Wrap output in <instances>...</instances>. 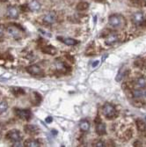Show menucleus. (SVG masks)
Segmentation results:
<instances>
[{"label": "nucleus", "mask_w": 146, "mask_h": 147, "mask_svg": "<svg viewBox=\"0 0 146 147\" xmlns=\"http://www.w3.org/2000/svg\"><path fill=\"white\" fill-rule=\"evenodd\" d=\"M108 23L110 26H113V28H120L125 25L126 22H125V19L123 18V16H122L120 14H114L109 17Z\"/></svg>", "instance_id": "f257e3e1"}, {"label": "nucleus", "mask_w": 146, "mask_h": 147, "mask_svg": "<svg viewBox=\"0 0 146 147\" xmlns=\"http://www.w3.org/2000/svg\"><path fill=\"white\" fill-rule=\"evenodd\" d=\"M102 112H103V115L106 117H107L108 119L114 118L117 115V112H116L115 108H114V107L112 104H110V103H106L103 106Z\"/></svg>", "instance_id": "f03ea898"}, {"label": "nucleus", "mask_w": 146, "mask_h": 147, "mask_svg": "<svg viewBox=\"0 0 146 147\" xmlns=\"http://www.w3.org/2000/svg\"><path fill=\"white\" fill-rule=\"evenodd\" d=\"M132 21L137 26H141L144 23L145 21V17L143 15V13L141 11L135 12L133 16H132Z\"/></svg>", "instance_id": "7ed1b4c3"}, {"label": "nucleus", "mask_w": 146, "mask_h": 147, "mask_svg": "<svg viewBox=\"0 0 146 147\" xmlns=\"http://www.w3.org/2000/svg\"><path fill=\"white\" fill-rule=\"evenodd\" d=\"M15 114L23 120H26V121H28V120L31 119L32 116V113L30 110L28 109H15Z\"/></svg>", "instance_id": "20e7f679"}, {"label": "nucleus", "mask_w": 146, "mask_h": 147, "mask_svg": "<svg viewBox=\"0 0 146 147\" xmlns=\"http://www.w3.org/2000/svg\"><path fill=\"white\" fill-rule=\"evenodd\" d=\"M26 71H28V72L29 74H31L33 76H41L43 74L42 68L36 64H33L31 66H28V67L26 68Z\"/></svg>", "instance_id": "39448f33"}, {"label": "nucleus", "mask_w": 146, "mask_h": 147, "mask_svg": "<svg viewBox=\"0 0 146 147\" xmlns=\"http://www.w3.org/2000/svg\"><path fill=\"white\" fill-rule=\"evenodd\" d=\"M7 138L12 141L13 143H16V142H20L21 140V136H20V133L18 130H11L8 134H7Z\"/></svg>", "instance_id": "423d86ee"}, {"label": "nucleus", "mask_w": 146, "mask_h": 147, "mask_svg": "<svg viewBox=\"0 0 146 147\" xmlns=\"http://www.w3.org/2000/svg\"><path fill=\"white\" fill-rule=\"evenodd\" d=\"M118 41H119V36H118V34L113 33V34H110L108 35V37L106 38L105 42H106V44L108 45V46H112V45L115 44Z\"/></svg>", "instance_id": "0eeeda50"}, {"label": "nucleus", "mask_w": 146, "mask_h": 147, "mask_svg": "<svg viewBox=\"0 0 146 147\" xmlns=\"http://www.w3.org/2000/svg\"><path fill=\"white\" fill-rule=\"evenodd\" d=\"M57 18L56 13L50 11V12L47 13V14L44 16L43 20H44L46 23H48V24H54V23L57 21Z\"/></svg>", "instance_id": "6e6552de"}, {"label": "nucleus", "mask_w": 146, "mask_h": 147, "mask_svg": "<svg viewBox=\"0 0 146 147\" xmlns=\"http://www.w3.org/2000/svg\"><path fill=\"white\" fill-rule=\"evenodd\" d=\"M7 15L9 18L11 19H17L20 15V11L16 7H10L7 10Z\"/></svg>", "instance_id": "1a4fd4ad"}, {"label": "nucleus", "mask_w": 146, "mask_h": 147, "mask_svg": "<svg viewBox=\"0 0 146 147\" xmlns=\"http://www.w3.org/2000/svg\"><path fill=\"white\" fill-rule=\"evenodd\" d=\"M7 32L11 36L14 37V38H19L20 36V31L16 28V26H8Z\"/></svg>", "instance_id": "9d476101"}, {"label": "nucleus", "mask_w": 146, "mask_h": 147, "mask_svg": "<svg viewBox=\"0 0 146 147\" xmlns=\"http://www.w3.org/2000/svg\"><path fill=\"white\" fill-rule=\"evenodd\" d=\"M42 7V5L41 3H40L39 1H37V0H32V1L29 2L28 4V8L29 10L33 11H39L40 9H41Z\"/></svg>", "instance_id": "9b49d317"}, {"label": "nucleus", "mask_w": 146, "mask_h": 147, "mask_svg": "<svg viewBox=\"0 0 146 147\" xmlns=\"http://www.w3.org/2000/svg\"><path fill=\"white\" fill-rule=\"evenodd\" d=\"M24 129L29 135H35V134H37V133L39 132L38 127H36L34 125H26V126H25Z\"/></svg>", "instance_id": "f8f14e48"}, {"label": "nucleus", "mask_w": 146, "mask_h": 147, "mask_svg": "<svg viewBox=\"0 0 146 147\" xmlns=\"http://www.w3.org/2000/svg\"><path fill=\"white\" fill-rule=\"evenodd\" d=\"M58 40H60L61 42H63L64 44L69 45V46H74L77 45L78 43V42L75 39L72 38H62V37H58Z\"/></svg>", "instance_id": "ddd939ff"}, {"label": "nucleus", "mask_w": 146, "mask_h": 147, "mask_svg": "<svg viewBox=\"0 0 146 147\" xmlns=\"http://www.w3.org/2000/svg\"><path fill=\"white\" fill-rule=\"evenodd\" d=\"M96 132L100 136H103L106 134V125L103 123H99L96 125Z\"/></svg>", "instance_id": "4468645a"}, {"label": "nucleus", "mask_w": 146, "mask_h": 147, "mask_svg": "<svg viewBox=\"0 0 146 147\" xmlns=\"http://www.w3.org/2000/svg\"><path fill=\"white\" fill-rule=\"evenodd\" d=\"M90 123L87 121V120H82V121L80 122V123H79V128H80V129L82 131H88L90 129Z\"/></svg>", "instance_id": "2eb2a0df"}, {"label": "nucleus", "mask_w": 146, "mask_h": 147, "mask_svg": "<svg viewBox=\"0 0 146 147\" xmlns=\"http://www.w3.org/2000/svg\"><path fill=\"white\" fill-rule=\"evenodd\" d=\"M42 50L43 53H45V54H48V55H55L57 53V49L53 46H45L44 48H42Z\"/></svg>", "instance_id": "dca6fc26"}, {"label": "nucleus", "mask_w": 146, "mask_h": 147, "mask_svg": "<svg viewBox=\"0 0 146 147\" xmlns=\"http://www.w3.org/2000/svg\"><path fill=\"white\" fill-rule=\"evenodd\" d=\"M24 146H26V147H38V146H40V144L36 140L28 139L25 141Z\"/></svg>", "instance_id": "f3484780"}, {"label": "nucleus", "mask_w": 146, "mask_h": 147, "mask_svg": "<svg viewBox=\"0 0 146 147\" xmlns=\"http://www.w3.org/2000/svg\"><path fill=\"white\" fill-rule=\"evenodd\" d=\"M136 85L139 88H146V78H139L136 80Z\"/></svg>", "instance_id": "a211bd4d"}, {"label": "nucleus", "mask_w": 146, "mask_h": 147, "mask_svg": "<svg viewBox=\"0 0 146 147\" xmlns=\"http://www.w3.org/2000/svg\"><path fill=\"white\" fill-rule=\"evenodd\" d=\"M88 8H89V4L86 3V2H80V3H78L77 5V10L79 11H86Z\"/></svg>", "instance_id": "6ab92c4d"}, {"label": "nucleus", "mask_w": 146, "mask_h": 147, "mask_svg": "<svg viewBox=\"0 0 146 147\" xmlns=\"http://www.w3.org/2000/svg\"><path fill=\"white\" fill-rule=\"evenodd\" d=\"M55 65H56L57 70L59 71H66V67H65L64 63H63V62H61V61H58V60H57V61L55 63Z\"/></svg>", "instance_id": "aec40b11"}, {"label": "nucleus", "mask_w": 146, "mask_h": 147, "mask_svg": "<svg viewBox=\"0 0 146 147\" xmlns=\"http://www.w3.org/2000/svg\"><path fill=\"white\" fill-rule=\"evenodd\" d=\"M7 109H8V104H7L6 101L5 100L0 101V115L5 113Z\"/></svg>", "instance_id": "412c9836"}, {"label": "nucleus", "mask_w": 146, "mask_h": 147, "mask_svg": "<svg viewBox=\"0 0 146 147\" xmlns=\"http://www.w3.org/2000/svg\"><path fill=\"white\" fill-rule=\"evenodd\" d=\"M137 126L138 130H140V131H144L145 129H146L145 123H143V120H141V119H138L137 121Z\"/></svg>", "instance_id": "4be33fe9"}, {"label": "nucleus", "mask_w": 146, "mask_h": 147, "mask_svg": "<svg viewBox=\"0 0 146 147\" xmlns=\"http://www.w3.org/2000/svg\"><path fill=\"white\" fill-rule=\"evenodd\" d=\"M124 74H125V73L123 72V69L122 68L120 71H119V72H118V74H117V76H116V78H115V80H116V81H117V82L122 81V79Z\"/></svg>", "instance_id": "5701e85b"}, {"label": "nucleus", "mask_w": 146, "mask_h": 147, "mask_svg": "<svg viewBox=\"0 0 146 147\" xmlns=\"http://www.w3.org/2000/svg\"><path fill=\"white\" fill-rule=\"evenodd\" d=\"M132 93H133V96L136 97V98L142 97V96H143V94H144V93H143L141 90H134L133 92H132Z\"/></svg>", "instance_id": "b1692460"}, {"label": "nucleus", "mask_w": 146, "mask_h": 147, "mask_svg": "<svg viewBox=\"0 0 146 147\" xmlns=\"http://www.w3.org/2000/svg\"><path fill=\"white\" fill-rule=\"evenodd\" d=\"M135 65H137V67H139V68H142L143 66L144 65V62H143V60H136Z\"/></svg>", "instance_id": "393cba45"}, {"label": "nucleus", "mask_w": 146, "mask_h": 147, "mask_svg": "<svg viewBox=\"0 0 146 147\" xmlns=\"http://www.w3.org/2000/svg\"><path fill=\"white\" fill-rule=\"evenodd\" d=\"M94 146H96V147H104L105 146V144L102 141H99V142L95 143Z\"/></svg>", "instance_id": "a878e982"}, {"label": "nucleus", "mask_w": 146, "mask_h": 147, "mask_svg": "<svg viewBox=\"0 0 146 147\" xmlns=\"http://www.w3.org/2000/svg\"><path fill=\"white\" fill-rule=\"evenodd\" d=\"M99 63H100V61H99V60H97V61L94 62V63H92V68H96Z\"/></svg>", "instance_id": "bb28decb"}, {"label": "nucleus", "mask_w": 146, "mask_h": 147, "mask_svg": "<svg viewBox=\"0 0 146 147\" xmlns=\"http://www.w3.org/2000/svg\"><path fill=\"white\" fill-rule=\"evenodd\" d=\"M45 121H46L47 123H52V121H53V118H52L51 116H48V117L46 118Z\"/></svg>", "instance_id": "cd10ccee"}, {"label": "nucleus", "mask_w": 146, "mask_h": 147, "mask_svg": "<svg viewBox=\"0 0 146 147\" xmlns=\"http://www.w3.org/2000/svg\"><path fill=\"white\" fill-rule=\"evenodd\" d=\"M4 33V28L2 26H0V36H1Z\"/></svg>", "instance_id": "c85d7f7f"}, {"label": "nucleus", "mask_w": 146, "mask_h": 147, "mask_svg": "<svg viewBox=\"0 0 146 147\" xmlns=\"http://www.w3.org/2000/svg\"><path fill=\"white\" fill-rule=\"evenodd\" d=\"M144 95H145V96H146V92H145V93H144Z\"/></svg>", "instance_id": "c756f323"}, {"label": "nucleus", "mask_w": 146, "mask_h": 147, "mask_svg": "<svg viewBox=\"0 0 146 147\" xmlns=\"http://www.w3.org/2000/svg\"><path fill=\"white\" fill-rule=\"evenodd\" d=\"M145 119H146V117H145Z\"/></svg>", "instance_id": "7c9ffc66"}]
</instances>
